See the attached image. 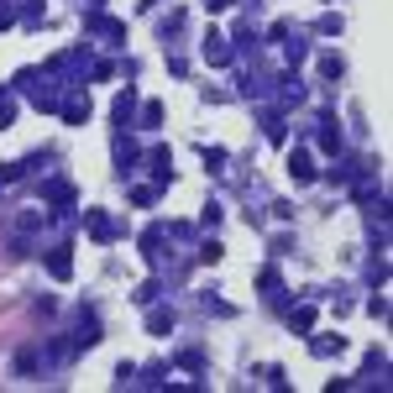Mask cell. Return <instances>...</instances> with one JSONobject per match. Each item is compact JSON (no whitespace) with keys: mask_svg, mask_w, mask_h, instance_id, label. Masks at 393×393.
<instances>
[{"mask_svg":"<svg viewBox=\"0 0 393 393\" xmlns=\"http://www.w3.org/2000/svg\"><path fill=\"white\" fill-rule=\"evenodd\" d=\"M89 6H105V0H89Z\"/></svg>","mask_w":393,"mask_h":393,"instance_id":"4316f807","label":"cell"},{"mask_svg":"<svg viewBox=\"0 0 393 393\" xmlns=\"http://www.w3.org/2000/svg\"><path fill=\"white\" fill-rule=\"evenodd\" d=\"M320 147L325 152H341V121L335 116H320Z\"/></svg>","mask_w":393,"mask_h":393,"instance_id":"ba28073f","label":"cell"},{"mask_svg":"<svg viewBox=\"0 0 393 393\" xmlns=\"http://www.w3.org/2000/svg\"><path fill=\"white\" fill-rule=\"evenodd\" d=\"M231 0H204V11H226Z\"/></svg>","mask_w":393,"mask_h":393,"instance_id":"484cf974","label":"cell"},{"mask_svg":"<svg viewBox=\"0 0 393 393\" xmlns=\"http://www.w3.org/2000/svg\"><path fill=\"white\" fill-rule=\"evenodd\" d=\"M262 131H268V142H283V116L268 110V116H262Z\"/></svg>","mask_w":393,"mask_h":393,"instance_id":"2e32d148","label":"cell"},{"mask_svg":"<svg viewBox=\"0 0 393 393\" xmlns=\"http://www.w3.org/2000/svg\"><path fill=\"white\" fill-rule=\"evenodd\" d=\"M220 163H226V152H220V147H204V168H210V173H215V168H220Z\"/></svg>","mask_w":393,"mask_h":393,"instance_id":"603a6c76","label":"cell"},{"mask_svg":"<svg viewBox=\"0 0 393 393\" xmlns=\"http://www.w3.org/2000/svg\"><path fill=\"white\" fill-rule=\"evenodd\" d=\"M204 58H210V63H231V42L220 32H210V37H204Z\"/></svg>","mask_w":393,"mask_h":393,"instance_id":"30bf717a","label":"cell"},{"mask_svg":"<svg viewBox=\"0 0 393 393\" xmlns=\"http://www.w3.org/2000/svg\"><path fill=\"white\" fill-rule=\"evenodd\" d=\"M58 110H63V121H69V126H84V121H89V95H69Z\"/></svg>","mask_w":393,"mask_h":393,"instance_id":"5b68a950","label":"cell"},{"mask_svg":"<svg viewBox=\"0 0 393 393\" xmlns=\"http://www.w3.org/2000/svg\"><path fill=\"white\" fill-rule=\"evenodd\" d=\"M84 26H89V32H100V37H126V26H121V21H110V16H100V11H89V16H84Z\"/></svg>","mask_w":393,"mask_h":393,"instance_id":"9c48e42d","label":"cell"},{"mask_svg":"<svg viewBox=\"0 0 393 393\" xmlns=\"http://www.w3.org/2000/svg\"><path fill=\"white\" fill-rule=\"evenodd\" d=\"M84 226H89L95 241H116V220H110L105 210H84Z\"/></svg>","mask_w":393,"mask_h":393,"instance_id":"7a4b0ae2","label":"cell"},{"mask_svg":"<svg viewBox=\"0 0 393 393\" xmlns=\"http://www.w3.org/2000/svg\"><path fill=\"white\" fill-rule=\"evenodd\" d=\"M357 179V163H351V157H341V163L331 168V184H351Z\"/></svg>","mask_w":393,"mask_h":393,"instance_id":"e0dca14e","label":"cell"},{"mask_svg":"<svg viewBox=\"0 0 393 393\" xmlns=\"http://www.w3.org/2000/svg\"><path fill=\"white\" fill-rule=\"evenodd\" d=\"M147 163H152V179H157V189H163V184L173 179V152H168V147H157V152L147 157Z\"/></svg>","mask_w":393,"mask_h":393,"instance_id":"52a82bcc","label":"cell"},{"mask_svg":"<svg viewBox=\"0 0 393 393\" xmlns=\"http://www.w3.org/2000/svg\"><path fill=\"white\" fill-rule=\"evenodd\" d=\"M288 325H294L299 335H310V331H315V304H299V310L288 315Z\"/></svg>","mask_w":393,"mask_h":393,"instance_id":"7c38bea8","label":"cell"},{"mask_svg":"<svg viewBox=\"0 0 393 393\" xmlns=\"http://www.w3.org/2000/svg\"><path fill=\"white\" fill-rule=\"evenodd\" d=\"M42 200L58 204V210H73V200H79V194H73L69 179H48V184H42Z\"/></svg>","mask_w":393,"mask_h":393,"instance_id":"6da1fadb","label":"cell"},{"mask_svg":"<svg viewBox=\"0 0 393 393\" xmlns=\"http://www.w3.org/2000/svg\"><path fill=\"white\" fill-rule=\"evenodd\" d=\"M320 69H325V73H331V79H335V73H341V69H346V63H341V58H335V53H325V58H320Z\"/></svg>","mask_w":393,"mask_h":393,"instance_id":"cb8c5ba5","label":"cell"},{"mask_svg":"<svg viewBox=\"0 0 393 393\" xmlns=\"http://www.w3.org/2000/svg\"><path fill=\"white\" fill-rule=\"evenodd\" d=\"M288 173H294V184H310V179H315V163H310V152H304V147H294V152H288Z\"/></svg>","mask_w":393,"mask_h":393,"instance_id":"8992f818","label":"cell"},{"mask_svg":"<svg viewBox=\"0 0 393 393\" xmlns=\"http://www.w3.org/2000/svg\"><path fill=\"white\" fill-rule=\"evenodd\" d=\"M157 247H163V226H152V231H142V252L157 262Z\"/></svg>","mask_w":393,"mask_h":393,"instance_id":"ac0fdd59","label":"cell"},{"mask_svg":"<svg viewBox=\"0 0 393 393\" xmlns=\"http://www.w3.org/2000/svg\"><path fill=\"white\" fill-rule=\"evenodd\" d=\"M283 58H288V63H304V58H310V48L294 37V42H283Z\"/></svg>","mask_w":393,"mask_h":393,"instance_id":"ffe728a7","label":"cell"},{"mask_svg":"<svg viewBox=\"0 0 393 393\" xmlns=\"http://www.w3.org/2000/svg\"><path fill=\"white\" fill-rule=\"evenodd\" d=\"M131 116H137V89L126 84V89L116 95V121H121V126H131Z\"/></svg>","mask_w":393,"mask_h":393,"instance_id":"8fae6325","label":"cell"},{"mask_svg":"<svg viewBox=\"0 0 393 393\" xmlns=\"http://www.w3.org/2000/svg\"><path fill=\"white\" fill-rule=\"evenodd\" d=\"M48 273L58 278V283H69V278H73V257H69V247H53V252H48Z\"/></svg>","mask_w":393,"mask_h":393,"instance_id":"277c9868","label":"cell"},{"mask_svg":"<svg viewBox=\"0 0 393 393\" xmlns=\"http://www.w3.org/2000/svg\"><path fill=\"white\" fill-rule=\"evenodd\" d=\"M310 351L315 357H331V351H346V341L341 335H320V341H310Z\"/></svg>","mask_w":393,"mask_h":393,"instance_id":"9a60e30c","label":"cell"},{"mask_svg":"<svg viewBox=\"0 0 393 393\" xmlns=\"http://www.w3.org/2000/svg\"><path fill=\"white\" fill-rule=\"evenodd\" d=\"M95 341H100V315L84 310L79 315V331H73V346H95Z\"/></svg>","mask_w":393,"mask_h":393,"instance_id":"3957f363","label":"cell"},{"mask_svg":"<svg viewBox=\"0 0 393 393\" xmlns=\"http://www.w3.org/2000/svg\"><path fill=\"white\" fill-rule=\"evenodd\" d=\"M137 126H142V131H157V126H163V105H157V100H147L142 116H137Z\"/></svg>","mask_w":393,"mask_h":393,"instance_id":"4fadbf2b","label":"cell"},{"mask_svg":"<svg viewBox=\"0 0 393 393\" xmlns=\"http://www.w3.org/2000/svg\"><path fill=\"white\" fill-rule=\"evenodd\" d=\"M11 21H16V11L6 6V0H0V26H11Z\"/></svg>","mask_w":393,"mask_h":393,"instance_id":"d4e9b609","label":"cell"},{"mask_svg":"<svg viewBox=\"0 0 393 393\" xmlns=\"http://www.w3.org/2000/svg\"><path fill=\"white\" fill-rule=\"evenodd\" d=\"M147 331H152V335H168V331H173V310H152V315H147Z\"/></svg>","mask_w":393,"mask_h":393,"instance_id":"5bb4252c","label":"cell"},{"mask_svg":"<svg viewBox=\"0 0 393 393\" xmlns=\"http://www.w3.org/2000/svg\"><path fill=\"white\" fill-rule=\"evenodd\" d=\"M220 252H226L220 241H204V247H200V262H220Z\"/></svg>","mask_w":393,"mask_h":393,"instance_id":"7402d4cb","label":"cell"},{"mask_svg":"<svg viewBox=\"0 0 393 393\" xmlns=\"http://www.w3.org/2000/svg\"><path fill=\"white\" fill-rule=\"evenodd\" d=\"M278 84H283V100H304V84H299V73H283Z\"/></svg>","mask_w":393,"mask_h":393,"instance_id":"d6986e66","label":"cell"},{"mask_svg":"<svg viewBox=\"0 0 393 393\" xmlns=\"http://www.w3.org/2000/svg\"><path fill=\"white\" fill-rule=\"evenodd\" d=\"M131 200H137V204H152V200H157V184H142V189H131Z\"/></svg>","mask_w":393,"mask_h":393,"instance_id":"44dd1931","label":"cell"}]
</instances>
